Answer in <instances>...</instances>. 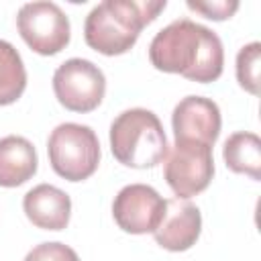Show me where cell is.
Segmentation results:
<instances>
[{
  "label": "cell",
  "mask_w": 261,
  "mask_h": 261,
  "mask_svg": "<svg viewBox=\"0 0 261 261\" xmlns=\"http://www.w3.org/2000/svg\"><path fill=\"white\" fill-rule=\"evenodd\" d=\"M16 29L22 41L39 55H57L69 45L71 27L67 14L55 2H27L18 8Z\"/></svg>",
  "instance_id": "52a82bcc"
},
{
  "label": "cell",
  "mask_w": 261,
  "mask_h": 261,
  "mask_svg": "<svg viewBox=\"0 0 261 261\" xmlns=\"http://www.w3.org/2000/svg\"><path fill=\"white\" fill-rule=\"evenodd\" d=\"M47 155L59 177L67 181H84L98 169L100 141L88 124L61 122L47 139Z\"/></svg>",
  "instance_id": "277c9868"
},
{
  "label": "cell",
  "mask_w": 261,
  "mask_h": 261,
  "mask_svg": "<svg viewBox=\"0 0 261 261\" xmlns=\"http://www.w3.org/2000/svg\"><path fill=\"white\" fill-rule=\"evenodd\" d=\"M165 6V0H104L86 16V45L108 57L122 55L135 47L141 31L153 22Z\"/></svg>",
  "instance_id": "7a4b0ae2"
},
{
  "label": "cell",
  "mask_w": 261,
  "mask_h": 261,
  "mask_svg": "<svg viewBox=\"0 0 261 261\" xmlns=\"http://www.w3.org/2000/svg\"><path fill=\"white\" fill-rule=\"evenodd\" d=\"M24 261H80V257L65 243L53 241V243H41L33 247L27 253Z\"/></svg>",
  "instance_id": "2e32d148"
},
{
  "label": "cell",
  "mask_w": 261,
  "mask_h": 261,
  "mask_svg": "<svg viewBox=\"0 0 261 261\" xmlns=\"http://www.w3.org/2000/svg\"><path fill=\"white\" fill-rule=\"evenodd\" d=\"M39 167L35 145L18 135L0 139V186L18 188L27 184Z\"/></svg>",
  "instance_id": "7c38bea8"
},
{
  "label": "cell",
  "mask_w": 261,
  "mask_h": 261,
  "mask_svg": "<svg viewBox=\"0 0 261 261\" xmlns=\"http://www.w3.org/2000/svg\"><path fill=\"white\" fill-rule=\"evenodd\" d=\"M202 232V214L200 208L188 200L171 198L167 200L165 214L159 226L153 230L155 243L171 253L188 251L196 245Z\"/></svg>",
  "instance_id": "30bf717a"
},
{
  "label": "cell",
  "mask_w": 261,
  "mask_h": 261,
  "mask_svg": "<svg viewBox=\"0 0 261 261\" xmlns=\"http://www.w3.org/2000/svg\"><path fill=\"white\" fill-rule=\"evenodd\" d=\"M222 159L234 173H245L251 179H261V139L255 133H232L222 147Z\"/></svg>",
  "instance_id": "4fadbf2b"
},
{
  "label": "cell",
  "mask_w": 261,
  "mask_h": 261,
  "mask_svg": "<svg viewBox=\"0 0 261 261\" xmlns=\"http://www.w3.org/2000/svg\"><path fill=\"white\" fill-rule=\"evenodd\" d=\"M214 175L212 147L198 141H175L163 159V177L175 198L188 200L204 192Z\"/></svg>",
  "instance_id": "5b68a950"
},
{
  "label": "cell",
  "mask_w": 261,
  "mask_h": 261,
  "mask_svg": "<svg viewBox=\"0 0 261 261\" xmlns=\"http://www.w3.org/2000/svg\"><path fill=\"white\" fill-rule=\"evenodd\" d=\"M149 61L159 71L179 73L198 84H210L222 75L224 49L212 29L190 18H177L153 37Z\"/></svg>",
  "instance_id": "6da1fadb"
},
{
  "label": "cell",
  "mask_w": 261,
  "mask_h": 261,
  "mask_svg": "<svg viewBox=\"0 0 261 261\" xmlns=\"http://www.w3.org/2000/svg\"><path fill=\"white\" fill-rule=\"evenodd\" d=\"M53 92L65 110L86 114L102 104L106 94V77L90 59L71 57L55 69Z\"/></svg>",
  "instance_id": "8992f818"
},
{
  "label": "cell",
  "mask_w": 261,
  "mask_h": 261,
  "mask_svg": "<svg viewBox=\"0 0 261 261\" xmlns=\"http://www.w3.org/2000/svg\"><path fill=\"white\" fill-rule=\"evenodd\" d=\"M27 88V69L20 53L0 39V106L14 104Z\"/></svg>",
  "instance_id": "5bb4252c"
},
{
  "label": "cell",
  "mask_w": 261,
  "mask_h": 261,
  "mask_svg": "<svg viewBox=\"0 0 261 261\" xmlns=\"http://www.w3.org/2000/svg\"><path fill=\"white\" fill-rule=\"evenodd\" d=\"M171 126L175 141H198L214 147L222 126L220 108L210 98L186 96L173 108Z\"/></svg>",
  "instance_id": "9c48e42d"
},
{
  "label": "cell",
  "mask_w": 261,
  "mask_h": 261,
  "mask_svg": "<svg viewBox=\"0 0 261 261\" xmlns=\"http://www.w3.org/2000/svg\"><path fill=\"white\" fill-rule=\"evenodd\" d=\"M186 6L210 20H226L239 10V2H226V0H216V2H194L188 0Z\"/></svg>",
  "instance_id": "e0dca14e"
},
{
  "label": "cell",
  "mask_w": 261,
  "mask_h": 261,
  "mask_svg": "<svg viewBox=\"0 0 261 261\" xmlns=\"http://www.w3.org/2000/svg\"><path fill=\"white\" fill-rule=\"evenodd\" d=\"M167 200L147 184H128L124 186L112 202V216L118 228L130 234L153 232L163 214Z\"/></svg>",
  "instance_id": "ba28073f"
},
{
  "label": "cell",
  "mask_w": 261,
  "mask_h": 261,
  "mask_svg": "<svg viewBox=\"0 0 261 261\" xmlns=\"http://www.w3.org/2000/svg\"><path fill=\"white\" fill-rule=\"evenodd\" d=\"M22 210L37 228L63 230L69 224L71 200L63 190L51 184H39L24 194Z\"/></svg>",
  "instance_id": "8fae6325"
},
{
  "label": "cell",
  "mask_w": 261,
  "mask_h": 261,
  "mask_svg": "<svg viewBox=\"0 0 261 261\" xmlns=\"http://www.w3.org/2000/svg\"><path fill=\"white\" fill-rule=\"evenodd\" d=\"M110 151L124 167L149 169L159 165L169 145L157 114L147 108L120 112L110 124Z\"/></svg>",
  "instance_id": "3957f363"
},
{
  "label": "cell",
  "mask_w": 261,
  "mask_h": 261,
  "mask_svg": "<svg viewBox=\"0 0 261 261\" xmlns=\"http://www.w3.org/2000/svg\"><path fill=\"white\" fill-rule=\"evenodd\" d=\"M237 82L251 96H259V73H261V43L253 41L237 53Z\"/></svg>",
  "instance_id": "9a60e30c"
}]
</instances>
